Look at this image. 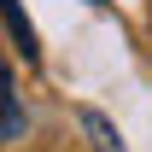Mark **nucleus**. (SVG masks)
Returning a JSON list of instances; mask_svg holds the SVG:
<instances>
[{
	"label": "nucleus",
	"instance_id": "2",
	"mask_svg": "<svg viewBox=\"0 0 152 152\" xmlns=\"http://www.w3.org/2000/svg\"><path fill=\"white\" fill-rule=\"evenodd\" d=\"M82 129L94 134V152H123V140H117V129L105 123L99 111H82Z\"/></svg>",
	"mask_w": 152,
	"mask_h": 152
},
{
	"label": "nucleus",
	"instance_id": "1",
	"mask_svg": "<svg viewBox=\"0 0 152 152\" xmlns=\"http://www.w3.org/2000/svg\"><path fill=\"white\" fill-rule=\"evenodd\" d=\"M23 134V105L12 94V70H6V58H0V140H18Z\"/></svg>",
	"mask_w": 152,
	"mask_h": 152
},
{
	"label": "nucleus",
	"instance_id": "3",
	"mask_svg": "<svg viewBox=\"0 0 152 152\" xmlns=\"http://www.w3.org/2000/svg\"><path fill=\"white\" fill-rule=\"evenodd\" d=\"M0 18L12 23V35L23 41V58H35V29H29V18L18 12V0H0Z\"/></svg>",
	"mask_w": 152,
	"mask_h": 152
}]
</instances>
